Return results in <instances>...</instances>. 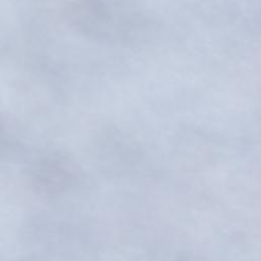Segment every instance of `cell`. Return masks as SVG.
<instances>
[{
    "label": "cell",
    "mask_w": 261,
    "mask_h": 261,
    "mask_svg": "<svg viewBox=\"0 0 261 261\" xmlns=\"http://www.w3.org/2000/svg\"><path fill=\"white\" fill-rule=\"evenodd\" d=\"M65 17L77 34L109 46L137 44L147 25L146 15L136 0H70Z\"/></svg>",
    "instance_id": "6da1fadb"
}]
</instances>
